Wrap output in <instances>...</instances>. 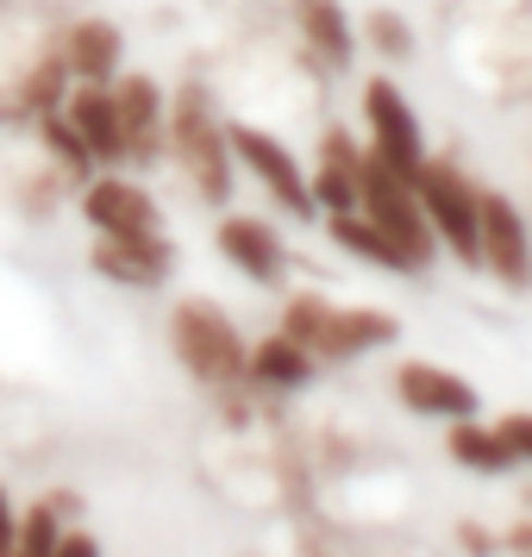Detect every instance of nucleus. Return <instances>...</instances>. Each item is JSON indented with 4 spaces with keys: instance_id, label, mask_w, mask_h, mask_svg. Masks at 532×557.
<instances>
[{
    "instance_id": "0eeeda50",
    "label": "nucleus",
    "mask_w": 532,
    "mask_h": 557,
    "mask_svg": "<svg viewBox=\"0 0 532 557\" xmlns=\"http://www.w3.org/2000/svg\"><path fill=\"white\" fill-rule=\"evenodd\" d=\"M76 207H82V226L95 238H151L163 232V207L145 182L120 176V170H101L76 188Z\"/></svg>"
},
{
    "instance_id": "b1692460",
    "label": "nucleus",
    "mask_w": 532,
    "mask_h": 557,
    "mask_svg": "<svg viewBox=\"0 0 532 557\" xmlns=\"http://www.w3.org/2000/svg\"><path fill=\"white\" fill-rule=\"evenodd\" d=\"M332 313H338V301H326V295H288L282 301V326L276 332H288V338H301L307 351H320V338H326V326H332Z\"/></svg>"
},
{
    "instance_id": "1a4fd4ad",
    "label": "nucleus",
    "mask_w": 532,
    "mask_h": 557,
    "mask_svg": "<svg viewBox=\"0 0 532 557\" xmlns=\"http://www.w3.org/2000/svg\"><path fill=\"white\" fill-rule=\"evenodd\" d=\"M482 276H495L507 295L532 288V226L502 188H482Z\"/></svg>"
},
{
    "instance_id": "a878e982",
    "label": "nucleus",
    "mask_w": 532,
    "mask_h": 557,
    "mask_svg": "<svg viewBox=\"0 0 532 557\" xmlns=\"http://www.w3.org/2000/svg\"><path fill=\"white\" fill-rule=\"evenodd\" d=\"M51 557H107V552H101V539H95V532L70 527L63 539H57V552H51Z\"/></svg>"
},
{
    "instance_id": "4be33fe9",
    "label": "nucleus",
    "mask_w": 532,
    "mask_h": 557,
    "mask_svg": "<svg viewBox=\"0 0 532 557\" xmlns=\"http://www.w3.org/2000/svg\"><path fill=\"white\" fill-rule=\"evenodd\" d=\"M357 38H363V45H370L382 63H413V57H420V32H413V20H407V13H395V7L363 13Z\"/></svg>"
},
{
    "instance_id": "412c9836",
    "label": "nucleus",
    "mask_w": 532,
    "mask_h": 557,
    "mask_svg": "<svg viewBox=\"0 0 532 557\" xmlns=\"http://www.w3.org/2000/svg\"><path fill=\"white\" fill-rule=\"evenodd\" d=\"M32 138H38V157H45V163H51L70 188H82L88 176H101V163H95V151H88V138L76 132V120H70L63 107H57V113H45V120L32 126Z\"/></svg>"
},
{
    "instance_id": "2eb2a0df",
    "label": "nucleus",
    "mask_w": 532,
    "mask_h": 557,
    "mask_svg": "<svg viewBox=\"0 0 532 557\" xmlns=\"http://www.w3.org/2000/svg\"><path fill=\"white\" fill-rule=\"evenodd\" d=\"M245 382H251L257 395H270V401H288V395H307V388L320 382V357L307 351L301 338L270 332V338H257V345H251Z\"/></svg>"
},
{
    "instance_id": "9d476101",
    "label": "nucleus",
    "mask_w": 532,
    "mask_h": 557,
    "mask_svg": "<svg viewBox=\"0 0 532 557\" xmlns=\"http://www.w3.org/2000/svg\"><path fill=\"white\" fill-rule=\"evenodd\" d=\"M395 401H401V413H413V420H438V426L482 413L477 382H463L457 370L426 363V357H401V363H395Z\"/></svg>"
},
{
    "instance_id": "39448f33",
    "label": "nucleus",
    "mask_w": 532,
    "mask_h": 557,
    "mask_svg": "<svg viewBox=\"0 0 532 557\" xmlns=\"http://www.w3.org/2000/svg\"><path fill=\"white\" fill-rule=\"evenodd\" d=\"M232 132V157H238V170L270 195V201L288 213V220H301V226H313L320 220V201H313V182H307L301 157L282 145L270 126H245V120H226Z\"/></svg>"
},
{
    "instance_id": "f03ea898",
    "label": "nucleus",
    "mask_w": 532,
    "mask_h": 557,
    "mask_svg": "<svg viewBox=\"0 0 532 557\" xmlns=\"http://www.w3.org/2000/svg\"><path fill=\"white\" fill-rule=\"evenodd\" d=\"M170 351H176L182 376L195 382V388H207V395L238 388L245 363H251V345H245L238 320L220 301H207V295H182L170 307Z\"/></svg>"
},
{
    "instance_id": "f8f14e48",
    "label": "nucleus",
    "mask_w": 532,
    "mask_h": 557,
    "mask_svg": "<svg viewBox=\"0 0 532 557\" xmlns=\"http://www.w3.org/2000/svg\"><path fill=\"white\" fill-rule=\"evenodd\" d=\"M213 251L226 257L232 270L257 288H282L288 282V245H282V232L270 220H257V213H220V226H213Z\"/></svg>"
},
{
    "instance_id": "7ed1b4c3",
    "label": "nucleus",
    "mask_w": 532,
    "mask_h": 557,
    "mask_svg": "<svg viewBox=\"0 0 532 557\" xmlns=\"http://www.w3.org/2000/svg\"><path fill=\"white\" fill-rule=\"evenodd\" d=\"M413 195L426 207V226L438 232V251L457 257L463 270H482V188L457 163L445 157H426L420 176H413Z\"/></svg>"
},
{
    "instance_id": "20e7f679",
    "label": "nucleus",
    "mask_w": 532,
    "mask_h": 557,
    "mask_svg": "<svg viewBox=\"0 0 532 557\" xmlns=\"http://www.w3.org/2000/svg\"><path fill=\"white\" fill-rule=\"evenodd\" d=\"M363 213L376 220L395 245H401V257L413 263V276H426L432 263H438V232L426 226V207H420V195H413V182L388 163V157H376V151H363Z\"/></svg>"
},
{
    "instance_id": "9b49d317",
    "label": "nucleus",
    "mask_w": 532,
    "mask_h": 557,
    "mask_svg": "<svg viewBox=\"0 0 532 557\" xmlns=\"http://www.w3.org/2000/svg\"><path fill=\"white\" fill-rule=\"evenodd\" d=\"M113 107H120V132H126V163L151 170L170 163V95L157 76H120L113 82Z\"/></svg>"
},
{
    "instance_id": "aec40b11",
    "label": "nucleus",
    "mask_w": 532,
    "mask_h": 557,
    "mask_svg": "<svg viewBox=\"0 0 532 557\" xmlns=\"http://www.w3.org/2000/svg\"><path fill=\"white\" fill-rule=\"evenodd\" d=\"M320 226H326V238L351 257V263H370V270H388V276H413V263L401 257V245H395L363 207H351V213H320Z\"/></svg>"
},
{
    "instance_id": "4468645a",
    "label": "nucleus",
    "mask_w": 532,
    "mask_h": 557,
    "mask_svg": "<svg viewBox=\"0 0 532 557\" xmlns=\"http://www.w3.org/2000/svg\"><path fill=\"white\" fill-rule=\"evenodd\" d=\"M176 245L151 232V238H95V251H88V270L113 288H138V295H151L163 282L176 276Z\"/></svg>"
},
{
    "instance_id": "cd10ccee",
    "label": "nucleus",
    "mask_w": 532,
    "mask_h": 557,
    "mask_svg": "<svg viewBox=\"0 0 532 557\" xmlns=\"http://www.w3.org/2000/svg\"><path fill=\"white\" fill-rule=\"evenodd\" d=\"M13 545H20V507H13L7 482H0V557H13Z\"/></svg>"
},
{
    "instance_id": "5701e85b",
    "label": "nucleus",
    "mask_w": 532,
    "mask_h": 557,
    "mask_svg": "<svg viewBox=\"0 0 532 557\" xmlns=\"http://www.w3.org/2000/svg\"><path fill=\"white\" fill-rule=\"evenodd\" d=\"M63 195H76V188L57 176L51 163L45 170H13V182H7V201L20 207L26 220H51L57 207H63Z\"/></svg>"
},
{
    "instance_id": "6ab92c4d",
    "label": "nucleus",
    "mask_w": 532,
    "mask_h": 557,
    "mask_svg": "<svg viewBox=\"0 0 532 557\" xmlns=\"http://www.w3.org/2000/svg\"><path fill=\"white\" fill-rule=\"evenodd\" d=\"M445 457H451L463 476H482V482H502L514 476L520 463H514V451H507L502 426H488L482 413H470V420H451L445 426Z\"/></svg>"
},
{
    "instance_id": "dca6fc26",
    "label": "nucleus",
    "mask_w": 532,
    "mask_h": 557,
    "mask_svg": "<svg viewBox=\"0 0 532 557\" xmlns=\"http://www.w3.org/2000/svg\"><path fill=\"white\" fill-rule=\"evenodd\" d=\"M307 182H313L320 213H351V207L363 201V145H357L345 126H326L320 132V157H313Z\"/></svg>"
},
{
    "instance_id": "ddd939ff",
    "label": "nucleus",
    "mask_w": 532,
    "mask_h": 557,
    "mask_svg": "<svg viewBox=\"0 0 532 557\" xmlns=\"http://www.w3.org/2000/svg\"><path fill=\"white\" fill-rule=\"evenodd\" d=\"M51 45H57V57L70 63V76L76 82L113 88V82L126 76V32H120V20H107V13H82V20H70Z\"/></svg>"
},
{
    "instance_id": "c85d7f7f",
    "label": "nucleus",
    "mask_w": 532,
    "mask_h": 557,
    "mask_svg": "<svg viewBox=\"0 0 532 557\" xmlns=\"http://www.w3.org/2000/svg\"><path fill=\"white\" fill-rule=\"evenodd\" d=\"M13 557H38V552H13Z\"/></svg>"
},
{
    "instance_id": "a211bd4d",
    "label": "nucleus",
    "mask_w": 532,
    "mask_h": 557,
    "mask_svg": "<svg viewBox=\"0 0 532 557\" xmlns=\"http://www.w3.org/2000/svg\"><path fill=\"white\" fill-rule=\"evenodd\" d=\"M63 113L76 120V132L88 138V151L101 170H126V132H120V107H113V88H95V82H76Z\"/></svg>"
},
{
    "instance_id": "6e6552de",
    "label": "nucleus",
    "mask_w": 532,
    "mask_h": 557,
    "mask_svg": "<svg viewBox=\"0 0 532 557\" xmlns=\"http://www.w3.org/2000/svg\"><path fill=\"white\" fill-rule=\"evenodd\" d=\"M288 26H295L301 63L320 82L351 76L363 38H357V20H351V7H345V0H288Z\"/></svg>"
},
{
    "instance_id": "f257e3e1",
    "label": "nucleus",
    "mask_w": 532,
    "mask_h": 557,
    "mask_svg": "<svg viewBox=\"0 0 532 557\" xmlns=\"http://www.w3.org/2000/svg\"><path fill=\"white\" fill-rule=\"evenodd\" d=\"M170 163L188 176L201 207H213V213L232 207V195H238V157H232V132L213 113V95L201 82H182L170 95Z\"/></svg>"
},
{
    "instance_id": "bb28decb",
    "label": "nucleus",
    "mask_w": 532,
    "mask_h": 557,
    "mask_svg": "<svg viewBox=\"0 0 532 557\" xmlns=\"http://www.w3.org/2000/svg\"><path fill=\"white\" fill-rule=\"evenodd\" d=\"M457 545H463L470 557H495V552H502V539H488L477 520H457Z\"/></svg>"
},
{
    "instance_id": "f3484780",
    "label": "nucleus",
    "mask_w": 532,
    "mask_h": 557,
    "mask_svg": "<svg viewBox=\"0 0 532 557\" xmlns=\"http://www.w3.org/2000/svg\"><path fill=\"white\" fill-rule=\"evenodd\" d=\"M395 345H401V320L395 313H382V307H338L313 357L326 370V363H363V357L395 351Z\"/></svg>"
},
{
    "instance_id": "423d86ee",
    "label": "nucleus",
    "mask_w": 532,
    "mask_h": 557,
    "mask_svg": "<svg viewBox=\"0 0 532 557\" xmlns=\"http://www.w3.org/2000/svg\"><path fill=\"white\" fill-rule=\"evenodd\" d=\"M357 113H363V126H370V151L388 157L407 182L420 176V163H426V126H420V107L407 101V88L395 76H370L363 82V95H357Z\"/></svg>"
},
{
    "instance_id": "393cba45",
    "label": "nucleus",
    "mask_w": 532,
    "mask_h": 557,
    "mask_svg": "<svg viewBox=\"0 0 532 557\" xmlns=\"http://www.w3.org/2000/svg\"><path fill=\"white\" fill-rule=\"evenodd\" d=\"M495 426H502V438H507V451H514V463H520V470H532V413H502Z\"/></svg>"
}]
</instances>
